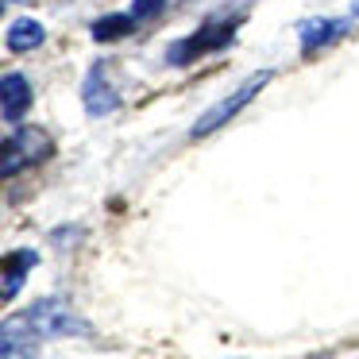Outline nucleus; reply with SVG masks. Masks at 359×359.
<instances>
[{
	"label": "nucleus",
	"mask_w": 359,
	"mask_h": 359,
	"mask_svg": "<svg viewBox=\"0 0 359 359\" xmlns=\"http://www.w3.org/2000/svg\"><path fill=\"white\" fill-rule=\"evenodd\" d=\"M266 86H271V70H255L248 81H240V89H236V93H228L224 101H217L212 109H205L201 120L194 124V132H189V135H194V140H201V135H209V132H217V128H224L228 120L240 116V112L248 109V104L255 101V97L263 93Z\"/></svg>",
	"instance_id": "nucleus-1"
},
{
	"label": "nucleus",
	"mask_w": 359,
	"mask_h": 359,
	"mask_svg": "<svg viewBox=\"0 0 359 359\" xmlns=\"http://www.w3.org/2000/svg\"><path fill=\"white\" fill-rule=\"evenodd\" d=\"M24 320L43 336V340H55V336H81L89 328L86 320H81L66 302H58V297H43V302H35L32 309L24 313Z\"/></svg>",
	"instance_id": "nucleus-2"
},
{
	"label": "nucleus",
	"mask_w": 359,
	"mask_h": 359,
	"mask_svg": "<svg viewBox=\"0 0 359 359\" xmlns=\"http://www.w3.org/2000/svg\"><path fill=\"white\" fill-rule=\"evenodd\" d=\"M232 35H236V27H232V24L201 27V32H194L189 39L174 43V47L166 50V62H170V66H189V62H197V58L212 55V50L228 47V43H232Z\"/></svg>",
	"instance_id": "nucleus-3"
},
{
	"label": "nucleus",
	"mask_w": 359,
	"mask_h": 359,
	"mask_svg": "<svg viewBox=\"0 0 359 359\" xmlns=\"http://www.w3.org/2000/svg\"><path fill=\"white\" fill-rule=\"evenodd\" d=\"M50 140L43 128H20V135H12L8 143H4V178H12L16 170H24V166L32 163H43V158H50Z\"/></svg>",
	"instance_id": "nucleus-4"
},
{
	"label": "nucleus",
	"mask_w": 359,
	"mask_h": 359,
	"mask_svg": "<svg viewBox=\"0 0 359 359\" xmlns=\"http://www.w3.org/2000/svg\"><path fill=\"white\" fill-rule=\"evenodd\" d=\"M81 104H86L89 116H109V112L120 104L116 89L104 81V66H101V62H97L93 70L86 74V81H81Z\"/></svg>",
	"instance_id": "nucleus-5"
},
{
	"label": "nucleus",
	"mask_w": 359,
	"mask_h": 359,
	"mask_svg": "<svg viewBox=\"0 0 359 359\" xmlns=\"http://www.w3.org/2000/svg\"><path fill=\"white\" fill-rule=\"evenodd\" d=\"M39 340H43V336L35 332L24 317L8 320V325H4V336H0V348H4V355H0V359H35Z\"/></svg>",
	"instance_id": "nucleus-6"
},
{
	"label": "nucleus",
	"mask_w": 359,
	"mask_h": 359,
	"mask_svg": "<svg viewBox=\"0 0 359 359\" xmlns=\"http://www.w3.org/2000/svg\"><path fill=\"white\" fill-rule=\"evenodd\" d=\"M344 32H348V24H344V20H302V24H297V39H302L305 55H317L320 47L336 43Z\"/></svg>",
	"instance_id": "nucleus-7"
},
{
	"label": "nucleus",
	"mask_w": 359,
	"mask_h": 359,
	"mask_svg": "<svg viewBox=\"0 0 359 359\" xmlns=\"http://www.w3.org/2000/svg\"><path fill=\"white\" fill-rule=\"evenodd\" d=\"M4 124H20L32 109V86L24 74H4Z\"/></svg>",
	"instance_id": "nucleus-8"
},
{
	"label": "nucleus",
	"mask_w": 359,
	"mask_h": 359,
	"mask_svg": "<svg viewBox=\"0 0 359 359\" xmlns=\"http://www.w3.org/2000/svg\"><path fill=\"white\" fill-rule=\"evenodd\" d=\"M43 39H47V27H43L39 20H27V16L12 20L8 35H4V43H8L12 55H27V50L43 47Z\"/></svg>",
	"instance_id": "nucleus-9"
},
{
	"label": "nucleus",
	"mask_w": 359,
	"mask_h": 359,
	"mask_svg": "<svg viewBox=\"0 0 359 359\" xmlns=\"http://www.w3.org/2000/svg\"><path fill=\"white\" fill-rule=\"evenodd\" d=\"M32 266H35V251H12V255H4V302L16 297V290L24 286Z\"/></svg>",
	"instance_id": "nucleus-10"
},
{
	"label": "nucleus",
	"mask_w": 359,
	"mask_h": 359,
	"mask_svg": "<svg viewBox=\"0 0 359 359\" xmlns=\"http://www.w3.org/2000/svg\"><path fill=\"white\" fill-rule=\"evenodd\" d=\"M140 24V20L132 16V12H112V16H101L93 24V39L97 43H109V39H124V35H132V27Z\"/></svg>",
	"instance_id": "nucleus-11"
},
{
	"label": "nucleus",
	"mask_w": 359,
	"mask_h": 359,
	"mask_svg": "<svg viewBox=\"0 0 359 359\" xmlns=\"http://www.w3.org/2000/svg\"><path fill=\"white\" fill-rule=\"evenodd\" d=\"M166 0H132V16L140 20V24H151L155 16H163Z\"/></svg>",
	"instance_id": "nucleus-12"
},
{
	"label": "nucleus",
	"mask_w": 359,
	"mask_h": 359,
	"mask_svg": "<svg viewBox=\"0 0 359 359\" xmlns=\"http://www.w3.org/2000/svg\"><path fill=\"white\" fill-rule=\"evenodd\" d=\"M351 16H359V0H355V4H351Z\"/></svg>",
	"instance_id": "nucleus-13"
}]
</instances>
